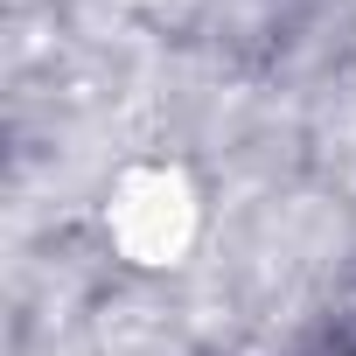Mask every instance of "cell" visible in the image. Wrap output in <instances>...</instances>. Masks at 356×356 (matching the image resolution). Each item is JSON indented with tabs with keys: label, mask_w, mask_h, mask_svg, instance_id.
<instances>
[{
	"label": "cell",
	"mask_w": 356,
	"mask_h": 356,
	"mask_svg": "<svg viewBox=\"0 0 356 356\" xmlns=\"http://www.w3.org/2000/svg\"><path fill=\"white\" fill-rule=\"evenodd\" d=\"M203 224H210V196H203L196 168L182 154H133V161H119L105 196H98V238L140 280L182 273L196 259V245H203Z\"/></svg>",
	"instance_id": "obj_1"
}]
</instances>
